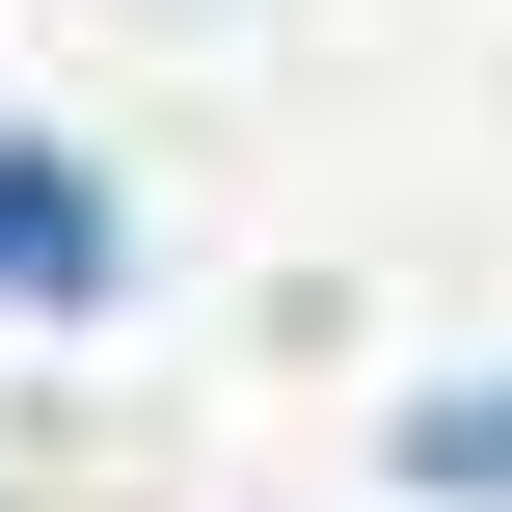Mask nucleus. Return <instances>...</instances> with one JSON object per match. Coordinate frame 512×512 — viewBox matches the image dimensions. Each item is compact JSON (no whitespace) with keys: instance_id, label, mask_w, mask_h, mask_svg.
<instances>
[{"instance_id":"f257e3e1","label":"nucleus","mask_w":512,"mask_h":512,"mask_svg":"<svg viewBox=\"0 0 512 512\" xmlns=\"http://www.w3.org/2000/svg\"><path fill=\"white\" fill-rule=\"evenodd\" d=\"M81 270H108V189H81V162H27V135H0V297H81Z\"/></svg>"},{"instance_id":"f03ea898","label":"nucleus","mask_w":512,"mask_h":512,"mask_svg":"<svg viewBox=\"0 0 512 512\" xmlns=\"http://www.w3.org/2000/svg\"><path fill=\"white\" fill-rule=\"evenodd\" d=\"M405 459H432V486H459V512H512V405H432Z\"/></svg>"}]
</instances>
